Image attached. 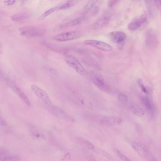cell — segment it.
<instances>
[{
  "label": "cell",
  "instance_id": "1",
  "mask_svg": "<svg viewBox=\"0 0 161 161\" xmlns=\"http://www.w3.org/2000/svg\"><path fill=\"white\" fill-rule=\"evenodd\" d=\"M19 32L20 35L25 37H39L46 33V28L41 25L27 26L20 28Z\"/></svg>",
  "mask_w": 161,
  "mask_h": 161
},
{
  "label": "cell",
  "instance_id": "2",
  "mask_svg": "<svg viewBox=\"0 0 161 161\" xmlns=\"http://www.w3.org/2000/svg\"><path fill=\"white\" fill-rule=\"evenodd\" d=\"M64 57L66 62L76 72L81 75L85 76L87 74L86 70L84 69L77 58L71 54H66Z\"/></svg>",
  "mask_w": 161,
  "mask_h": 161
},
{
  "label": "cell",
  "instance_id": "3",
  "mask_svg": "<svg viewBox=\"0 0 161 161\" xmlns=\"http://www.w3.org/2000/svg\"><path fill=\"white\" fill-rule=\"evenodd\" d=\"M90 78L93 84L99 89L105 92H110V88L107 85L104 77H102L101 74L98 72L93 71L90 74Z\"/></svg>",
  "mask_w": 161,
  "mask_h": 161
},
{
  "label": "cell",
  "instance_id": "4",
  "mask_svg": "<svg viewBox=\"0 0 161 161\" xmlns=\"http://www.w3.org/2000/svg\"><path fill=\"white\" fill-rule=\"evenodd\" d=\"M82 34L79 31H71L58 34L54 36L53 39L58 42H66L77 39L81 37Z\"/></svg>",
  "mask_w": 161,
  "mask_h": 161
},
{
  "label": "cell",
  "instance_id": "5",
  "mask_svg": "<svg viewBox=\"0 0 161 161\" xmlns=\"http://www.w3.org/2000/svg\"><path fill=\"white\" fill-rule=\"evenodd\" d=\"M148 22L147 15L145 13L141 14L139 17L132 20L128 24V28L131 31H136L144 27Z\"/></svg>",
  "mask_w": 161,
  "mask_h": 161
},
{
  "label": "cell",
  "instance_id": "6",
  "mask_svg": "<svg viewBox=\"0 0 161 161\" xmlns=\"http://www.w3.org/2000/svg\"><path fill=\"white\" fill-rule=\"evenodd\" d=\"M110 37L113 42L116 43L118 48L122 49L125 45L127 36L124 32L121 31H115L110 34Z\"/></svg>",
  "mask_w": 161,
  "mask_h": 161
},
{
  "label": "cell",
  "instance_id": "7",
  "mask_svg": "<svg viewBox=\"0 0 161 161\" xmlns=\"http://www.w3.org/2000/svg\"><path fill=\"white\" fill-rule=\"evenodd\" d=\"M84 43L85 45H90L105 52H110L113 50V47L111 45L105 42L97 40H86L84 41Z\"/></svg>",
  "mask_w": 161,
  "mask_h": 161
},
{
  "label": "cell",
  "instance_id": "8",
  "mask_svg": "<svg viewBox=\"0 0 161 161\" xmlns=\"http://www.w3.org/2000/svg\"><path fill=\"white\" fill-rule=\"evenodd\" d=\"M31 89L33 91L35 95L39 97L41 100L43 101L46 105H50L52 104V101L49 96L47 93L41 89L39 86L36 85H32L31 86Z\"/></svg>",
  "mask_w": 161,
  "mask_h": 161
},
{
  "label": "cell",
  "instance_id": "9",
  "mask_svg": "<svg viewBox=\"0 0 161 161\" xmlns=\"http://www.w3.org/2000/svg\"><path fill=\"white\" fill-rule=\"evenodd\" d=\"M145 43L146 45L151 49L157 48L158 44L157 36L154 31L148 30L145 34Z\"/></svg>",
  "mask_w": 161,
  "mask_h": 161
},
{
  "label": "cell",
  "instance_id": "10",
  "mask_svg": "<svg viewBox=\"0 0 161 161\" xmlns=\"http://www.w3.org/2000/svg\"><path fill=\"white\" fill-rule=\"evenodd\" d=\"M99 122L106 126H115L121 124L122 119L120 117L114 116H103L99 119Z\"/></svg>",
  "mask_w": 161,
  "mask_h": 161
},
{
  "label": "cell",
  "instance_id": "11",
  "mask_svg": "<svg viewBox=\"0 0 161 161\" xmlns=\"http://www.w3.org/2000/svg\"><path fill=\"white\" fill-rule=\"evenodd\" d=\"M50 112L58 118L63 119L69 122H74V119L68 113L65 112L61 108L57 107H52Z\"/></svg>",
  "mask_w": 161,
  "mask_h": 161
},
{
  "label": "cell",
  "instance_id": "12",
  "mask_svg": "<svg viewBox=\"0 0 161 161\" xmlns=\"http://www.w3.org/2000/svg\"><path fill=\"white\" fill-rule=\"evenodd\" d=\"M7 83H8L9 86L14 90V91L16 93L17 95H18L20 99H22V100L24 102L25 104L27 105V106H30V101L29 100L27 96H26L24 92L22 90L20 89L18 86H17L15 84L14 82L10 80V81H8Z\"/></svg>",
  "mask_w": 161,
  "mask_h": 161
},
{
  "label": "cell",
  "instance_id": "13",
  "mask_svg": "<svg viewBox=\"0 0 161 161\" xmlns=\"http://www.w3.org/2000/svg\"><path fill=\"white\" fill-rule=\"evenodd\" d=\"M110 20V18L109 16H102L93 23V24L92 25V29L95 30L101 29L108 25Z\"/></svg>",
  "mask_w": 161,
  "mask_h": 161
},
{
  "label": "cell",
  "instance_id": "14",
  "mask_svg": "<svg viewBox=\"0 0 161 161\" xmlns=\"http://www.w3.org/2000/svg\"><path fill=\"white\" fill-rule=\"evenodd\" d=\"M128 142L129 143L132 148L134 149L140 157H148V153L143 146L137 144L136 142L132 141L130 140H128Z\"/></svg>",
  "mask_w": 161,
  "mask_h": 161
},
{
  "label": "cell",
  "instance_id": "15",
  "mask_svg": "<svg viewBox=\"0 0 161 161\" xmlns=\"http://www.w3.org/2000/svg\"><path fill=\"white\" fill-rule=\"evenodd\" d=\"M141 100L148 113L150 114H153L155 112V107L150 97L143 96L141 97Z\"/></svg>",
  "mask_w": 161,
  "mask_h": 161
},
{
  "label": "cell",
  "instance_id": "16",
  "mask_svg": "<svg viewBox=\"0 0 161 161\" xmlns=\"http://www.w3.org/2000/svg\"><path fill=\"white\" fill-rule=\"evenodd\" d=\"M86 16L85 15H82L80 17H78L76 19L71 20L69 22L67 23L64 25V27H74L77 26L79 24H81V23L83 22L85 19H86Z\"/></svg>",
  "mask_w": 161,
  "mask_h": 161
},
{
  "label": "cell",
  "instance_id": "17",
  "mask_svg": "<svg viewBox=\"0 0 161 161\" xmlns=\"http://www.w3.org/2000/svg\"><path fill=\"white\" fill-rule=\"evenodd\" d=\"M98 2L97 1H89L88 3L83 7L80 11V13L84 15L89 12L92 9L95 7L96 4Z\"/></svg>",
  "mask_w": 161,
  "mask_h": 161
},
{
  "label": "cell",
  "instance_id": "18",
  "mask_svg": "<svg viewBox=\"0 0 161 161\" xmlns=\"http://www.w3.org/2000/svg\"><path fill=\"white\" fill-rule=\"evenodd\" d=\"M29 16V14L27 13H20L13 15L11 16V19L14 22H19L27 19Z\"/></svg>",
  "mask_w": 161,
  "mask_h": 161
},
{
  "label": "cell",
  "instance_id": "19",
  "mask_svg": "<svg viewBox=\"0 0 161 161\" xmlns=\"http://www.w3.org/2000/svg\"><path fill=\"white\" fill-rule=\"evenodd\" d=\"M132 112L134 115L138 117H142L144 115L145 113L144 111L139 105H134L132 106Z\"/></svg>",
  "mask_w": 161,
  "mask_h": 161
},
{
  "label": "cell",
  "instance_id": "20",
  "mask_svg": "<svg viewBox=\"0 0 161 161\" xmlns=\"http://www.w3.org/2000/svg\"><path fill=\"white\" fill-rule=\"evenodd\" d=\"M59 10V6H56V7H53V8H51V9L45 11L43 14L39 18L38 20H42L43 19H45L47 17H48L50 15L52 14L53 13H55L56 11Z\"/></svg>",
  "mask_w": 161,
  "mask_h": 161
},
{
  "label": "cell",
  "instance_id": "21",
  "mask_svg": "<svg viewBox=\"0 0 161 161\" xmlns=\"http://www.w3.org/2000/svg\"><path fill=\"white\" fill-rule=\"evenodd\" d=\"M79 1H67L62 5L59 6V10H65L70 9L75 5Z\"/></svg>",
  "mask_w": 161,
  "mask_h": 161
},
{
  "label": "cell",
  "instance_id": "22",
  "mask_svg": "<svg viewBox=\"0 0 161 161\" xmlns=\"http://www.w3.org/2000/svg\"><path fill=\"white\" fill-rule=\"evenodd\" d=\"M139 87L141 88L143 92L146 93V95H150L152 93V89L151 88L145 85L141 79H139L137 81Z\"/></svg>",
  "mask_w": 161,
  "mask_h": 161
},
{
  "label": "cell",
  "instance_id": "23",
  "mask_svg": "<svg viewBox=\"0 0 161 161\" xmlns=\"http://www.w3.org/2000/svg\"><path fill=\"white\" fill-rule=\"evenodd\" d=\"M114 152H115L117 156L120 158L121 160L122 161H132L127 156H125V154L122 153V152L119 150L117 149H114Z\"/></svg>",
  "mask_w": 161,
  "mask_h": 161
},
{
  "label": "cell",
  "instance_id": "24",
  "mask_svg": "<svg viewBox=\"0 0 161 161\" xmlns=\"http://www.w3.org/2000/svg\"><path fill=\"white\" fill-rule=\"evenodd\" d=\"M20 158L18 156H4L3 157L1 158V161H19Z\"/></svg>",
  "mask_w": 161,
  "mask_h": 161
},
{
  "label": "cell",
  "instance_id": "25",
  "mask_svg": "<svg viewBox=\"0 0 161 161\" xmlns=\"http://www.w3.org/2000/svg\"><path fill=\"white\" fill-rule=\"evenodd\" d=\"M118 98L119 100L122 104H125L127 103L128 101V97L127 95L123 93H120L118 95Z\"/></svg>",
  "mask_w": 161,
  "mask_h": 161
},
{
  "label": "cell",
  "instance_id": "26",
  "mask_svg": "<svg viewBox=\"0 0 161 161\" xmlns=\"http://www.w3.org/2000/svg\"><path fill=\"white\" fill-rule=\"evenodd\" d=\"M32 133L33 134V135H34L36 137H37V138H43L44 137V134L43 133H41L40 131H39V130H35V129H33L32 130Z\"/></svg>",
  "mask_w": 161,
  "mask_h": 161
},
{
  "label": "cell",
  "instance_id": "27",
  "mask_svg": "<svg viewBox=\"0 0 161 161\" xmlns=\"http://www.w3.org/2000/svg\"><path fill=\"white\" fill-rule=\"evenodd\" d=\"M82 141L84 143V145H85L88 148L91 149V150H95V146L91 143H90V142H88L87 140H82Z\"/></svg>",
  "mask_w": 161,
  "mask_h": 161
},
{
  "label": "cell",
  "instance_id": "28",
  "mask_svg": "<svg viewBox=\"0 0 161 161\" xmlns=\"http://www.w3.org/2000/svg\"><path fill=\"white\" fill-rule=\"evenodd\" d=\"M16 1H13V0H6L4 1V4L6 6H11L13 5L14 4L16 3Z\"/></svg>",
  "mask_w": 161,
  "mask_h": 161
},
{
  "label": "cell",
  "instance_id": "29",
  "mask_svg": "<svg viewBox=\"0 0 161 161\" xmlns=\"http://www.w3.org/2000/svg\"><path fill=\"white\" fill-rule=\"evenodd\" d=\"M0 125L1 126H5L6 125V122L5 121V119L2 118L1 117L0 118Z\"/></svg>",
  "mask_w": 161,
  "mask_h": 161
},
{
  "label": "cell",
  "instance_id": "30",
  "mask_svg": "<svg viewBox=\"0 0 161 161\" xmlns=\"http://www.w3.org/2000/svg\"><path fill=\"white\" fill-rule=\"evenodd\" d=\"M117 2V1H110L108 2V6L110 7H113V6Z\"/></svg>",
  "mask_w": 161,
  "mask_h": 161
},
{
  "label": "cell",
  "instance_id": "31",
  "mask_svg": "<svg viewBox=\"0 0 161 161\" xmlns=\"http://www.w3.org/2000/svg\"><path fill=\"white\" fill-rule=\"evenodd\" d=\"M149 158L150 159V161H158L155 157H154L153 155L152 154H150V155H149Z\"/></svg>",
  "mask_w": 161,
  "mask_h": 161
},
{
  "label": "cell",
  "instance_id": "32",
  "mask_svg": "<svg viewBox=\"0 0 161 161\" xmlns=\"http://www.w3.org/2000/svg\"><path fill=\"white\" fill-rule=\"evenodd\" d=\"M0 52H1V54H2L3 53V44L1 41V43H0Z\"/></svg>",
  "mask_w": 161,
  "mask_h": 161
},
{
  "label": "cell",
  "instance_id": "33",
  "mask_svg": "<svg viewBox=\"0 0 161 161\" xmlns=\"http://www.w3.org/2000/svg\"><path fill=\"white\" fill-rule=\"evenodd\" d=\"M89 161H97V160L95 159L94 158L92 157H90V158H89Z\"/></svg>",
  "mask_w": 161,
  "mask_h": 161
},
{
  "label": "cell",
  "instance_id": "34",
  "mask_svg": "<svg viewBox=\"0 0 161 161\" xmlns=\"http://www.w3.org/2000/svg\"><path fill=\"white\" fill-rule=\"evenodd\" d=\"M160 5H161V1H160Z\"/></svg>",
  "mask_w": 161,
  "mask_h": 161
}]
</instances>
